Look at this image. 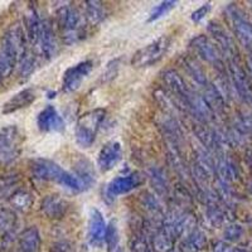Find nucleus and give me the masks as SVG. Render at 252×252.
I'll return each instance as SVG.
<instances>
[{
	"label": "nucleus",
	"instance_id": "nucleus-1",
	"mask_svg": "<svg viewBox=\"0 0 252 252\" xmlns=\"http://www.w3.org/2000/svg\"><path fill=\"white\" fill-rule=\"evenodd\" d=\"M24 55L23 31L20 27H14L0 42V77H8Z\"/></svg>",
	"mask_w": 252,
	"mask_h": 252
},
{
	"label": "nucleus",
	"instance_id": "nucleus-2",
	"mask_svg": "<svg viewBox=\"0 0 252 252\" xmlns=\"http://www.w3.org/2000/svg\"><path fill=\"white\" fill-rule=\"evenodd\" d=\"M32 174L37 179L42 181H52L61 186L71 189L73 192L83 190V183L80 178L61 168L57 163L47 159H37L32 163Z\"/></svg>",
	"mask_w": 252,
	"mask_h": 252
},
{
	"label": "nucleus",
	"instance_id": "nucleus-3",
	"mask_svg": "<svg viewBox=\"0 0 252 252\" xmlns=\"http://www.w3.org/2000/svg\"><path fill=\"white\" fill-rule=\"evenodd\" d=\"M58 26L62 31V39L67 46L77 43L85 37L82 15L76 8L63 6L58 12Z\"/></svg>",
	"mask_w": 252,
	"mask_h": 252
},
{
	"label": "nucleus",
	"instance_id": "nucleus-4",
	"mask_svg": "<svg viewBox=\"0 0 252 252\" xmlns=\"http://www.w3.org/2000/svg\"><path fill=\"white\" fill-rule=\"evenodd\" d=\"M105 118V111L94 110L81 116L76 127V141L82 148H90L94 144L97 130Z\"/></svg>",
	"mask_w": 252,
	"mask_h": 252
},
{
	"label": "nucleus",
	"instance_id": "nucleus-5",
	"mask_svg": "<svg viewBox=\"0 0 252 252\" xmlns=\"http://www.w3.org/2000/svg\"><path fill=\"white\" fill-rule=\"evenodd\" d=\"M170 38L168 35H161L148 46L143 47L135 52L131 60L134 67H148L158 63L165 56L166 51L169 49Z\"/></svg>",
	"mask_w": 252,
	"mask_h": 252
},
{
	"label": "nucleus",
	"instance_id": "nucleus-6",
	"mask_svg": "<svg viewBox=\"0 0 252 252\" xmlns=\"http://www.w3.org/2000/svg\"><path fill=\"white\" fill-rule=\"evenodd\" d=\"M226 13L232 24L233 32L241 43L252 52V23L245 17V14L235 5H229Z\"/></svg>",
	"mask_w": 252,
	"mask_h": 252
},
{
	"label": "nucleus",
	"instance_id": "nucleus-7",
	"mask_svg": "<svg viewBox=\"0 0 252 252\" xmlns=\"http://www.w3.org/2000/svg\"><path fill=\"white\" fill-rule=\"evenodd\" d=\"M228 71L233 87L240 96V98L247 105H252V86L247 77L246 72L240 66L237 60L228 61Z\"/></svg>",
	"mask_w": 252,
	"mask_h": 252
},
{
	"label": "nucleus",
	"instance_id": "nucleus-8",
	"mask_svg": "<svg viewBox=\"0 0 252 252\" xmlns=\"http://www.w3.org/2000/svg\"><path fill=\"white\" fill-rule=\"evenodd\" d=\"M190 47L195 51L202 60L206 62L212 63L213 66L218 69V71H223L224 66L220 58V51L216 47V44L212 43V40L209 39L206 35H198V37L193 38L190 40Z\"/></svg>",
	"mask_w": 252,
	"mask_h": 252
},
{
	"label": "nucleus",
	"instance_id": "nucleus-9",
	"mask_svg": "<svg viewBox=\"0 0 252 252\" xmlns=\"http://www.w3.org/2000/svg\"><path fill=\"white\" fill-rule=\"evenodd\" d=\"M94 63L92 61H83L72 66L64 72L62 80V87L64 92H73L81 86V83L91 72Z\"/></svg>",
	"mask_w": 252,
	"mask_h": 252
},
{
	"label": "nucleus",
	"instance_id": "nucleus-10",
	"mask_svg": "<svg viewBox=\"0 0 252 252\" xmlns=\"http://www.w3.org/2000/svg\"><path fill=\"white\" fill-rule=\"evenodd\" d=\"M145 178L140 173H131L129 175L118 177L112 179L107 186V195L111 198L131 192L144 183Z\"/></svg>",
	"mask_w": 252,
	"mask_h": 252
},
{
	"label": "nucleus",
	"instance_id": "nucleus-11",
	"mask_svg": "<svg viewBox=\"0 0 252 252\" xmlns=\"http://www.w3.org/2000/svg\"><path fill=\"white\" fill-rule=\"evenodd\" d=\"M18 130L6 127L0 134V163L13 160L18 154Z\"/></svg>",
	"mask_w": 252,
	"mask_h": 252
},
{
	"label": "nucleus",
	"instance_id": "nucleus-12",
	"mask_svg": "<svg viewBox=\"0 0 252 252\" xmlns=\"http://www.w3.org/2000/svg\"><path fill=\"white\" fill-rule=\"evenodd\" d=\"M208 32L212 34L213 39L217 42L218 46L220 47L228 61L237 60V51H236L235 43H233L231 35H228L226 31L216 22H209L208 23Z\"/></svg>",
	"mask_w": 252,
	"mask_h": 252
},
{
	"label": "nucleus",
	"instance_id": "nucleus-13",
	"mask_svg": "<svg viewBox=\"0 0 252 252\" xmlns=\"http://www.w3.org/2000/svg\"><path fill=\"white\" fill-rule=\"evenodd\" d=\"M121 157H123V150L120 144L116 141L105 144L97 158L98 168L102 172H109L114 166L118 165L119 161L121 160Z\"/></svg>",
	"mask_w": 252,
	"mask_h": 252
},
{
	"label": "nucleus",
	"instance_id": "nucleus-14",
	"mask_svg": "<svg viewBox=\"0 0 252 252\" xmlns=\"http://www.w3.org/2000/svg\"><path fill=\"white\" fill-rule=\"evenodd\" d=\"M38 127L40 131H62L64 130V121L53 106H47L38 115Z\"/></svg>",
	"mask_w": 252,
	"mask_h": 252
},
{
	"label": "nucleus",
	"instance_id": "nucleus-15",
	"mask_svg": "<svg viewBox=\"0 0 252 252\" xmlns=\"http://www.w3.org/2000/svg\"><path fill=\"white\" fill-rule=\"evenodd\" d=\"M68 211V203L57 194L47 195L42 201V212L51 220H61Z\"/></svg>",
	"mask_w": 252,
	"mask_h": 252
},
{
	"label": "nucleus",
	"instance_id": "nucleus-16",
	"mask_svg": "<svg viewBox=\"0 0 252 252\" xmlns=\"http://www.w3.org/2000/svg\"><path fill=\"white\" fill-rule=\"evenodd\" d=\"M106 227L102 213L96 208L92 209L89 222V237L92 245H100L102 242L105 238Z\"/></svg>",
	"mask_w": 252,
	"mask_h": 252
},
{
	"label": "nucleus",
	"instance_id": "nucleus-17",
	"mask_svg": "<svg viewBox=\"0 0 252 252\" xmlns=\"http://www.w3.org/2000/svg\"><path fill=\"white\" fill-rule=\"evenodd\" d=\"M38 43H39L42 55L47 60H51L56 55V52H57V42H56L55 32H53L48 22H42V31H40Z\"/></svg>",
	"mask_w": 252,
	"mask_h": 252
},
{
	"label": "nucleus",
	"instance_id": "nucleus-18",
	"mask_svg": "<svg viewBox=\"0 0 252 252\" xmlns=\"http://www.w3.org/2000/svg\"><path fill=\"white\" fill-rule=\"evenodd\" d=\"M40 247V235L35 227L24 229L18 241V252H38Z\"/></svg>",
	"mask_w": 252,
	"mask_h": 252
},
{
	"label": "nucleus",
	"instance_id": "nucleus-19",
	"mask_svg": "<svg viewBox=\"0 0 252 252\" xmlns=\"http://www.w3.org/2000/svg\"><path fill=\"white\" fill-rule=\"evenodd\" d=\"M34 100V91L32 89H26L23 90V91L18 92L17 94H14V96L4 105L3 112L4 114H10V112H14L19 109H23V107L29 106Z\"/></svg>",
	"mask_w": 252,
	"mask_h": 252
},
{
	"label": "nucleus",
	"instance_id": "nucleus-20",
	"mask_svg": "<svg viewBox=\"0 0 252 252\" xmlns=\"http://www.w3.org/2000/svg\"><path fill=\"white\" fill-rule=\"evenodd\" d=\"M203 98L208 107L212 110L213 114H220L223 112L226 109V98L220 90L215 86V83H208V86L206 87V92L203 94Z\"/></svg>",
	"mask_w": 252,
	"mask_h": 252
},
{
	"label": "nucleus",
	"instance_id": "nucleus-21",
	"mask_svg": "<svg viewBox=\"0 0 252 252\" xmlns=\"http://www.w3.org/2000/svg\"><path fill=\"white\" fill-rule=\"evenodd\" d=\"M26 28L29 40H31L33 44L38 43L40 31H42V22H40L39 17H38V13L35 12L34 8H29V10L27 12Z\"/></svg>",
	"mask_w": 252,
	"mask_h": 252
},
{
	"label": "nucleus",
	"instance_id": "nucleus-22",
	"mask_svg": "<svg viewBox=\"0 0 252 252\" xmlns=\"http://www.w3.org/2000/svg\"><path fill=\"white\" fill-rule=\"evenodd\" d=\"M183 67L186 68L187 73L190 76L193 81H194L197 85L199 86L204 87L206 89L208 86V81H207V76H206V72L202 69V67L195 62L193 58L190 57H186L183 60Z\"/></svg>",
	"mask_w": 252,
	"mask_h": 252
},
{
	"label": "nucleus",
	"instance_id": "nucleus-23",
	"mask_svg": "<svg viewBox=\"0 0 252 252\" xmlns=\"http://www.w3.org/2000/svg\"><path fill=\"white\" fill-rule=\"evenodd\" d=\"M175 238L161 227L153 237V247L157 252H172Z\"/></svg>",
	"mask_w": 252,
	"mask_h": 252
},
{
	"label": "nucleus",
	"instance_id": "nucleus-24",
	"mask_svg": "<svg viewBox=\"0 0 252 252\" xmlns=\"http://www.w3.org/2000/svg\"><path fill=\"white\" fill-rule=\"evenodd\" d=\"M17 226V215L13 209L1 208L0 209V235L4 238L10 236Z\"/></svg>",
	"mask_w": 252,
	"mask_h": 252
},
{
	"label": "nucleus",
	"instance_id": "nucleus-25",
	"mask_svg": "<svg viewBox=\"0 0 252 252\" xmlns=\"http://www.w3.org/2000/svg\"><path fill=\"white\" fill-rule=\"evenodd\" d=\"M149 177L152 179V184L157 193L159 194H166L169 190V182L166 178L165 173L159 168H152L149 172Z\"/></svg>",
	"mask_w": 252,
	"mask_h": 252
},
{
	"label": "nucleus",
	"instance_id": "nucleus-26",
	"mask_svg": "<svg viewBox=\"0 0 252 252\" xmlns=\"http://www.w3.org/2000/svg\"><path fill=\"white\" fill-rule=\"evenodd\" d=\"M207 245V237L199 229H193L186 241V250L188 252H198Z\"/></svg>",
	"mask_w": 252,
	"mask_h": 252
},
{
	"label": "nucleus",
	"instance_id": "nucleus-27",
	"mask_svg": "<svg viewBox=\"0 0 252 252\" xmlns=\"http://www.w3.org/2000/svg\"><path fill=\"white\" fill-rule=\"evenodd\" d=\"M86 17L90 23H101L105 18V8L100 1H96V0L86 1Z\"/></svg>",
	"mask_w": 252,
	"mask_h": 252
},
{
	"label": "nucleus",
	"instance_id": "nucleus-28",
	"mask_svg": "<svg viewBox=\"0 0 252 252\" xmlns=\"http://www.w3.org/2000/svg\"><path fill=\"white\" fill-rule=\"evenodd\" d=\"M10 203L13 204L14 208L20 209V211H27L33 203V197H32L31 193L24 190V189H19L12 194Z\"/></svg>",
	"mask_w": 252,
	"mask_h": 252
},
{
	"label": "nucleus",
	"instance_id": "nucleus-29",
	"mask_svg": "<svg viewBox=\"0 0 252 252\" xmlns=\"http://www.w3.org/2000/svg\"><path fill=\"white\" fill-rule=\"evenodd\" d=\"M105 242H106L107 247L110 251H114L115 249H118L119 244V231L116 227V222L112 220L111 223L106 227V232H105Z\"/></svg>",
	"mask_w": 252,
	"mask_h": 252
},
{
	"label": "nucleus",
	"instance_id": "nucleus-30",
	"mask_svg": "<svg viewBox=\"0 0 252 252\" xmlns=\"http://www.w3.org/2000/svg\"><path fill=\"white\" fill-rule=\"evenodd\" d=\"M175 5H177V1H173V0L163 1V3L159 4V5L155 6V8L153 9V12L150 13L149 22H154V20L160 19L161 17H164L165 14H168V13H169Z\"/></svg>",
	"mask_w": 252,
	"mask_h": 252
},
{
	"label": "nucleus",
	"instance_id": "nucleus-31",
	"mask_svg": "<svg viewBox=\"0 0 252 252\" xmlns=\"http://www.w3.org/2000/svg\"><path fill=\"white\" fill-rule=\"evenodd\" d=\"M141 203L145 207L146 211H149L153 215H157V213L160 212V204H159L157 198L153 194H150V193H143V195H141Z\"/></svg>",
	"mask_w": 252,
	"mask_h": 252
},
{
	"label": "nucleus",
	"instance_id": "nucleus-32",
	"mask_svg": "<svg viewBox=\"0 0 252 252\" xmlns=\"http://www.w3.org/2000/svg\"><path fill=\"white\" fill-rule=\"evenodd\" d=\"M235 129L242 135L252 134V115H242L240 116L235 125Z\"/></svg>",
	"mask_w": 252,
	"mask_h": 252
},
{
	"label": "nucleus",
	"instance_id": "nucleus-33",
	"mask_svg": "<svg viewBox=\"0 0 252 252\" xmlns=\"http://www.w3.org/2000/svg\"><path fill=\"white\" fill-rule=\"evenodd\" d=\"M244 235V228L240 224H231L224 229V240L229 242H236Z\"/></svg>",
	"mask_w": 252,
	"mask_h": 252
},
{
	"label": "nucleus",
	"instance_id": "nucleus-34",
	"mask_svg": "<svg viewBox=\"0 0 252 252\" xmlns=\"http://www.w3.org/2000/svg\"><path fill=\"white\" fill-rule=\"evenodd\" d=\"M131 251L132 252H149L148 242L145 240V236L143 233H138L132 237L131 242Z\"/></svg>",
	"mask_w": 252,
	"mask_h": 252
},
{
	"label": "nucleus",
	"instance_id": "nucleus-35",
	"mask_svg": "<svg viewBox=\"0 0 252 252\" xmlns=\"http://www.w3.org/2000/svg\"><path fill=\"white\" fill-rule=\"evenodd\" d=\"M18 182V178L15 175H8L0 179V197L5 195L10 190L13 186H15Z\"/></svg>",
	"mask_w": 252,
	"mask_h": 252
},
{
	"label": "nucleus",
	"instance_id": "nucleus-36",
	"mask_svg": "<svg viewBox=\"0 0 252 252\" xmlns=\"http://www.w3.org/2000/svg\"><path fill=\"white\" fill-rule=\"evenodd\" d=\"M209 10H211V4L206 3L204 5H202L201 8H198L195 12H193L192 17L190 18H192V20L194 22V23H199V22H201V20L208 14Z\"/></svg>",
	"mask_w": 252,
	"mask_h": 252
},
{
	"label": "nucleus",
	"instance_id": "nucleus-37",
	"mask_svg": "<svg viewBox=\"0 0 252 252\" xmlns=\"http://www.w3.org/2000/svg\"><path fill=\"white\" fill-rule=\"evenodd\" d=\"M51 252H72V246L66 241H62V242H57L53 245Z\"/></svg>",
	"mask_w": 252,
	"mask_h": 252
},
{
	"label": "nucleus",
	"instance_id": "nucleus-38",
	"mask_svg": "<svg viewBox=\"0 0 252 252\" xmlns=\"http://www.w3.org/2000/svg\"><path fill=\"white\" fill-rule=\"evenodd\" d=\"M213 252H232V249H231V246L228 244L220 241V242H217L213 246Z\"/></svg>",
	"mask_w": 252,
	"mask_h": 252
},
{
	"label": "nucleus",
	"instance_id": "nucleus-39",
	"mask_svg": "<svg viewBox=\"0 0 252 252\" xmlns=\"http://www.w3.org/2000/svg\"><path fill=\"white\" fill-rule=\"evenodd\" d=\"M246 163L249 165L250 170L252 172V152L251 150H247L246 152Z\"/></svg>",
	"mask_w": 252,
	"mask_h": 252
},
{
	"label": "nucleus",
	"instance_id": "nucleus-40",
	"mask_svg": "<svg viewBox=\"0 0 252 252\" xmlns=\"http://www.w3.org/2000/svg\"><path fill=\"white\" fill-rule=\"evenodd\" d=\"M247 64H249V68L251 71V75H252V56H250L249 60H247Z\"/></svg>",
	"mask_w": 252,
	"mask_h": 252
},
{
	"label": "nucleus",
	"instance_id": "nucleus-41",
	"mask_svg": "<svg viewBox=\"0 0 252 252\" xmlns=\"http://www.w3.org/2000/svg\"><path fill=\"white\" fill-rule=\"evenodd\" d=\"M232 252H249V251L245 249H241V247H237V249H233Z\"/></svg>",
	"mask_w": 252,
	"mask_h": 252
},
{
	"label": "nucleus",
	"instance_id": "nucleus-42",
	"mask_svg": "<svg viewBox=\"0 0 252 252\" xmlns=\"http://www.w3.org/2000/svg\"><path fill=\"white\" fill-rule=\"evenodd\" d=\"M247 189H249V192L252 194V182H250V183L247 184Z\"/></svg>",
	"mask_w": 252,
	"mask_h": 252
},
{
	"label": "nucleus",
	"instance_id": "nucleus-43",
	"mask_svg": "<svg viewBox=\"0 0 252 252\" xmlns=\"http://www.w3.org/2000/svg\"><path fill=\"white\" fill-rule=\"evenodd\" d=\"M111 252H123V251H121V250L118 247V249H115L114 251H111Z\"/></svg>",
	"mask_w": 252,
	"mask_h": 252
},
{
	"label": "nucleus",
	"instance_id": "nucleus-44",
	"mask_svg": "<svg viewBox=\"0 0 252 252\" xmlns=\"http://www.w3.org/2000/svg\"><path fill=\"white\" fill-rule=\"evenodd\" d=\"M149 252H150V251H149Z\"/></svg>",
	"mask_w": 252,
	"mask_h": 252
}]
</instances>
